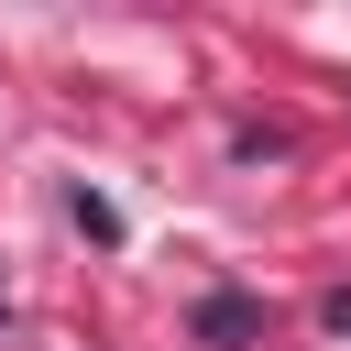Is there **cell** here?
Masks as SVG:
<instances>
[{
  "label": "cell",
  "instance_id": "obj_1",
  "mask_svg": "<svg viewBox=\"0 0 351 351\" xmlns=\"http://www.w3.org/2000/svg\"><path fill=\"white\" fill-rule=\"evenodd\" d=\"M252 329H263L252 296H208V307H197V340H252Z\"/></svg>",
  "mask_w": 351,
  "mask_h": 351
},
{
  "label": "cell",
  "instance_id": "obj_2",
  "mask_svg": "<svg viewBox=\"0 0 351 351\" xmlns=\"http://www.w3.org/2000/svg\"><path fill=\"white\" fill-rule=\"evenodd\" d=\"M66 208H77V230H88V241H121V208H110V197H88V186H77Z\"/></svg>",
  "mask_w": 351,
  "mask_h": 351
},
{
  "label": "cell",
  "instance_id": "obj_3",
  "mask_svg": "<svg viewBox=\"0 0 351 351\" xmlns=\"http://www.w3.org/2000/svg\"><path fill=\"white\" fill-rule=\"evenodd\" d=\"M318 318H329V329H340V340H351V285H340V296H329V307H318Z\"/></svg>",
  "mask_w": 351,
  "mask_h": 351
}]
</instances>
